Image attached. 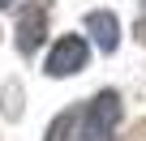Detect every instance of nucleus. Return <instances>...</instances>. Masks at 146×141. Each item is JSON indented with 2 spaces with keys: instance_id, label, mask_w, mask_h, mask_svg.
<instances>
[{
  "instance_id": "nucleus-1",
  "label": "nucleus",
  "mask_w": 146,
  "mask_h": 141,
  "mask_svg": "<svg viewBox=\"0 0 146 141\" xmlns=\"http://www.w3.org/2000/svg\"><path fill=\"white\" fill-rule=\"evenodd\" d=\"M116 120H120V94L116 90H99L82 111V141H108Z\"/></svg>"
},
{
  "instance_id": "nucleus-2",
  "label": "nucleus",
  "mask_w": 146,
  "mask_h": 141,
  "mask_svg": "<svg viewBox=\"0 0 146 141\" xmlns=\"http://www.w3.org/2000/svg\"><path fill=\"white\" fill-rule=\"evenodd\" d=\"M43 39H47V0H30L17 13V51L35 56Z\"/></svg>"
},
{
  "instance_id": "nucleus-3",
  "label": "nucleus",
  "mask_w": 146,
  "mask_h": 141,
  "mask_svg": "<svg viewBox=\"0 0 146 141\" xmlns=\"http://www.w3.org/2000/svg\"><path fill=\"white\" fill-rule=\"evenodd\" d=\"M86 56H90V47H86L82 34H64L52 47V56H47V73L52 77H69V73H78V68L86 64Z\"/></svg>"
},
{
  "instance_id": "nucleus-4",
  "label": "nucleus",
  "mask_w": 146,
  "mask_h": 141,
  "mask_svg": "<svg viewBox=\"0 0 146 141\" xmlns=\"http://www.w3.org/2000/svg\"><path fill=\"white\" fill-rule=\"evenodd\" d=\"M86 30H90V39L103 47V51H116V43H120V26H116V17L112 13H103V9H95L90 17H86Z\"/></svg>"
},
{
  "instance_id": "nucleus-5",
  "label": "nucleus",
  "mask_w": 146,
  "mask_h": 141,
  "mask_svg": "<svg viewBox=\"0 0 146 141\" xmlns=\"http://www.w3.org/2000/svg\"><path fill=\"white\" fill-rule=\"evenodd\" d=\"M78 120H82V111H60L56 120H52V128H47V141H73V128H78Z\"/></svg>"
},
{
  "instance_id": "nucleus-6",
  "label": "nucleus",
  "mask_w": 146,
  "mask_h": 141,
  "mask_svg": "<svg viewBox=\"0 0 146 141\" xmlns=\"http://www.w3.org/2000/svg\"><path fill=\"white\" fill-rule=\"evenodd\" d=\"M129 141H146V120H137V124L129 128Z\"/></svg>"
},
{
  "instance_id": "nucleus-7",
  "label": "nucleus",
  "mask_w": 146,
  "mask_h": 141,
  "mask_svg": "<svg viewBox=\"0 0 146 141\" xmlns=\"http://www.w3.org/2000/svg\"><path fill=\"white\" fill-rule=\"evenodd\" d=\"M22 107H17V86H9V115H17Z\"/></svg>"
},
{
  "instance_id": "nucleus-8",
  "label": "nucleus",
  "mask_w": 146,
  "mask_h": 141,
  "mask_svg": "<svg viewBox=\"0 0 146 141\" xmlns=\"http://www.w3.org/2000/svg\"><path fill=\"white\" fill-rule=\"evenodd\" d=\"M133 39H137V43H146V17H137V30H133Z\"/></svg>"
},
{
  "instance_id": "nucleus-9",
  "label": "nucleus",
  "mask_w": 146,
  "mask_h": 141,
  "mask_svg": "<svg viewBox=\"0 0 146 141\" xmlns=\"http://www.w3.org/2000/svg\"><path fill=\"white\" fill-rule=\"evenodd\" d=\"M5 5H13V0H0V9H5Z\"/></svg>"
}]
</instances>
